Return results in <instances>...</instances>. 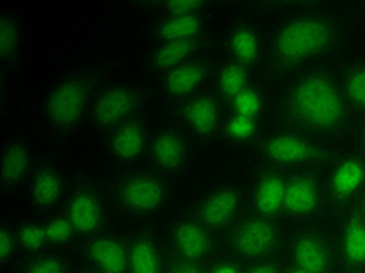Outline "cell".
<instances>
[{"label":"cell","mask_w":365,"mask_h":273,"mask_svg":"<svg viewBox=\"0 0 365 273\" xmlns=\"http://www.w3.org/2000/svg\"><path fill=\"white\" fill-rule=\"evenodd\" d=\"M351 111L340 76L327 66L295 73L281 97L286 125L319 138L342 133Z\"/></svg>","instance_id":"obj_1"},{"label":"cell","mask_w":365,"mask_h":273,"mask_svg":"<svg viewBox=\"0 0 365 273\" xmlns=\"http://www.w3.org/2000/svg\"><path fill=\"white\" fill-rule=\"evenodd\" d=\"M342 26L333 13L325 10H300L281 21L269 43L270 61L278 72L294 76L322 66L342 43Z\"/></svg>","instance_id":"obj_2"},{"label":"cell","mask_w":365,"mask_h":273,"mask_svg":"<svg viewBox=\"0 0 365 273\" xmlns=\"http://www.w3.org/2000/svg\"><path fill=\"white\" fill-rule=\"evenodd\" d=\"M93 80L85 72H69L56 78L47 88L41 103V111L48 130L66 138L89 120L94 101Z\"/></svg>","instance_id":"obj_3"},{"label":"cell","mask_w":365,"mask_h":273,"mask_svg":"<svg viewBox=\"0 0 365 273\" xmlns=\"http://www.w3.org/2000/svg\"><path fill=\"white\" fill-rule=\"evenodd\" d=\"M172 198L169 178L153 168H135L115 181L113 202L125 216L152 220L168 208Z\"/></svg>","instance_id":"obj_4"},{"label":"cell","mask_w":365,"mask_h":273,"mask_svg":"<svg viewBox=\"0 0 365 273\" xmlns=\"http://www.w3.org/2000/svg\"><path fill=\"white\" fill-rule=\"evenodd\" d=\"M256 150L262 164L284 172L314 169L327 160V147L322 138L289 125L261 135L256 140Z\"/></svg>","instance_id":"obj_5"},{"label":"cell","mask_w":365,"mask_h":273,"mask_svg":"<svg viewBox=\"0 0 365 273\" xmlns=\"http://www.w3.org/2000/svg\"><path fill=\"white\" fill-rule=\"evenodd\" d=\"M287 235L279 220L245 214L227 231L228 254L242 264L277 259L284 252Z\"/></svg>","instance_id":"obj_6"},{"label":"cell","mask_w":365,"mask_h":273,"mask_svg":"<svg viewBox=\"0 0 365 273\" xmlns=\"http://www.w3.org/2000/svg\"><path fill=\"white\" fill-rule=\"evenodd\" d=\"M111 200L113 197L94 180L71 181L61 210L71 220L80 241L110 228Z\"/></svg>","instance_id":"obj_7"},{"label":"cell","mask_w":365,"mask_h":273,"mask_svg":"<svg viewBox=\"0 0 365 273\" xmlns=\"http://www.w3.org/2000/svg\"><path fill=\"white\" fill-rule=\"evenodd\" d=\"M284 252L289 266L311 273H337L340 266L334 236L311 223L300 225L287 235Z\"/></svg>","instance_id":"obj_8"},{"label":"cell","mask_w":365,"mask_h":273,"mask_svg":"<svg viewBox=\"0 0 365 273\" xmlns=\"http://www.w3.org/2000/svg\"><path fill=\"white\" fill-rule=\"evenodd\" d=\"M247 189L236 183H217L195 197L190 212L214 233H227L245 216Z\"/></svg>","instance_id":"obj_9"},{"label":"cell","mask_w":365,"mask_h":273,"mask_svg":"<svg viewBox=\"0 0 365 273\" xmlns=\"http://www.w3.org/2000/svg\"><path fill=\"white\" fill-rule=\"evenodd\" d=\"M143 102V89L135 83H110L96 91L89 122L94 128L108 135L123 123L138 118Z\"/></svg>","instance_id":"obj_10"},{"label":"cell","mask_w":365,"mask_h":273,"mask_svg":"<svg viewBox=\"0 0 365 273\" xmlns=\"http://www.w3.org/2000/svg\"><path fill=\"white\" fill-rule=\"evenodd\" d=\"M329 205L325 181L312 169L289 172L284 217L306 225L319 219Z\"/></svg>","instance_id":"obj_11"},{"label":"cell","mask_w":365,"mask_h":273,"mask_svg":"<svg viewBox=\"0 0 365 273\" xmlns=\"http://www.w3.org/2000/svg\"><path fill=\"white\" fill-rule=\"evenodd\" d=\"M215 235L192 214H187L173 220L163 237L172 258L208 264L215 258Z\"/></svg>","instance_id":"obj_12"},{"label":"cell","mask_w":365,"mask_h":273,"mask_svg":"<svg viewBox=\"0 0 365 273\" xmlns=\"http://www.w3.org/2000/svg\"><path fill=\"white\" fill-rule=\"evenodd\" d=\"M328 200L336 206H348L365 191V155L344 152L329 161L323 175Z\"/></svg>","instance_id":"obj_13"},{"label":"cell","mask_w":365,"mask_h":273,"mask_svg":"<svg viewBox=\"0 0 365 273\" xmlns=\"http://www.w3.org/2000/svg\"><path fill=\"white\" fill-rule=\"evenodd\" d=\"M289 172L262 164L247 187L248 210L256 216L279 220L284 217Z\"/></svg>","instance_id":"obj_14"},{"label":"cell","mask_w":365,"mask_h":273,"mask_svg":"<svg viewBox=\"0 0 365 273\" xmlns=\"http://www.w3.org/2000/svg\"><path fill=\"white\" fill-rule=\"evenodd\" d=\"M148 155L153 169L161 172L168 178L180 173L187 168L192 155L189 133L181 127L164 123L152 131Z\"/></svg>","instance_id":"obj_15"},{"label":"cell","mask_w":365,"mask_h":273,"mask_svg":"<svg viewBox=\"0 0 365 273\" xmlns=\"http://www.w3.org/2000/svg\"><path fill=\"white\" fill-rule=\"evenodd\" d=\"M71 183L64 170L53 161L36 164L27 183V200L33 212L44 216L61 210Z\"/></svg>","instance_id":"obj_16"},{"label":"cell","mask_w":365,"mask_h":273,"mask_svg":"<svg viewBox=\"0 0 365 273\" xmlns=\"http://www.w3.org/2000/svg\"><path fill=\"white\" fill-rule=\"evenodd\" d=\"M81 258L98 273H128L127 236L106 228L81 241Z\"/></svg>","instance_id":"obj_17"},{"label":"cell","mask_w":365,"mask_h":273,"mask_svg":"<svg viewBox=\"0 0 365 273\" xmlns=\"http://www.w3.org/2000/svg\"><path fill=\"white\" fill-rule=\"evenodd\" d=\"M223 101L215 93L197 94L180 105V119L189 135L200 139H211L222 131L225 120Z\"/></svg>","instance_id":"obj_18"},{"label":"cell","mask_w":365,"mask_h":273,"mask_svg":"<svg viewBox=\"0 0 365 273\" xmlns=\"http://www.w3.org/2000/svg\"><path fill=\"white\" fill-rule=\"evenodd\" d=\"M36 168L35 152L30 140L24 136H10L0 145V187L11 194L27 186Z\"/></svg>","instance_id":"obj_19"},{"label":"cell","mask_w":365,"mask_h":273,"mask_svg":"<svg viewBox=\"0 0 365 273\" xmlns=\"http://www.w3.org/2000/svg\"><path fill=\"white\" fill-rule=\"evenodd\" d=\"M127 241L128 273H165L169 252L161 235L150 228H138Z\"/></svg>","instance_id":"obj_20"},{"label":"cell","mask_w":365,"mask_h":273,"mask_svg":"<svg viewBox=\"0 0 365 273\" xmlns=\"http://www.w3.org/2000/svg\"><path fill=\"white\" fill-rule=\"evenodd\" d=\"M152 131L140 115L113 130L108 133L105 144L110 160L118 164H133L143 158L148 153Z\"/></svg>","instance_id":"obj_21"},{"label":"cell","mask_w":365,"mask_h":273,"mask_svg":"<svg viewBox=\"0 0 365 273\" xmlns=\"http://www.w3.org/2000/svg\"><path fill=\"white\" fill-rule=\"evenodd\" d=\"M214 69L205 56H198L180 68L163 73L160 88L170 101L185 102L187 98L203 93V88L212 78Z\"/></svg>","instance_id":"obj_22"},{"label":"cell","mask_w":365,"mask_h":273,"mask_svg":"<svg viewBox=\"0 0 365 273\" xmlns=\"http://www.w3.org/2000/svg\"><path fill=\"white\" fill-rule=\"evenodd\" d=\"M334 239L344 270L365 273V219L358 211L346 214L339 222Z\"/></svg>","instance_id":"obj_23"},{"label":"cell","mask_w":365,"mask_h":273,"mask_svg":"<svg viewBox=\"0 0 365 273\" xmlns=\"http://www.w3.org/2000/svg\"><path fill=\"white\" fill-rule=\"evenodd\" d=\"M225 51L228 60L252 68L264 56L265 43L261 29L250 21L233 24L225 35Z\"/></svg>","instance_id":"obj_24"},{"label":"cell","mask_w":365,"mask_h":273,"mask_svg":"<svg viewBox=\"0 0 365 273\" xmlns=\"http://www.w3.org/2000/svg\"><path fill=\"white\" fill-rule=\"evenodd\" d=\"M203 39L194 41H163L155 43L152 51L147 55L148 69L158 76L180 68L195 58L202 56Z\"/></svg>","instance_id":"obj_25"},{"label":"cell","mask_w":365,"mask_h":273,"mask_svg":"<svg viewBox=\"0 0 365 273\" xmlns=\"http://www.w3.org/2000/svg\"><path fill=\"white\" fill-rule=\"evenodd\" d=\"M208 27L210 19L206 13L161 14L153 26V36L156 43L203 39Z\"/></svg>","instance_id":"obj_26"},{"label":"cell","mask_w":365,"mask_h":273,"mask_svg":"<svg viewBox=\"0 0 365 273\" xmlns=\"http://www.w3.org/2000/svg\"><path fill=\"white\" fill-rule=\"evenodd\" d=\"M214 93L217 94L223 102H228L242 93L245 88L252 85L250 68L247 66L227 60L223 61L212 73Z\"/></svg>","instance_id":"obj_27"},{"label":"cell","mask_w":365,"mask_h":273,"mask_svg":"<svg viewBox=\"0 0 365 273\" xmlns=\"http://www.w3.org/2000/svg\"><path fill=\"white\" fill-rule=\"evenodd\" d=\"M22 51V24L13 10L0 13V61L8 69L18 63Z\"/></svg>","instance_id":"obj_28"},{"label":"cell","mask_w":365,"mask_h":273,"mask_svg":"<svg viewBox=\"0 0 365 273\" xmlns=\"http://www.w3.org/2000/svg\"><path fill=\"white\" fill-rule=\"evenodd\" d=\"M14 230L22 253V259L48 248L44 223L38 214H31V216L14 220Z\"/></svg>","instance_id":"obj_29"},{"label":"cell","mask_w":365,"mask_h":273,"mask_svg":"<svg viewBox=\"0 0 365 273\" xmlns=\"http://www.w3.org/2000/svg\"><path fill=\"white\" fill-rule=\"evenodd\" d=\"M71 256L64 250L47 248L44 252L27 256L18 264V273H72Z\"/></svg>","instance_id":"obj_30"},{"label":"cell","mask_w":365,"mask_h":273,"mask_svg":"<svg viewBox=\"0 0 365 273\" xmlns=\"http://www.w3.org/2000/svg\"><path fill=\"white\" fill-rule=\"evenodd\" d=\"M44 223L48 248L68 252L69 247L77 241L78 236L73 230L71 220L63 210H56L41 216Z\"/></svg>","instance_id":"obj_31"},{"label":"cell","mask_w":365,"mask_h":273,"mask_svg":"<svg viewBox=\"0 0 365 273\" xmlns=\"http://www.w3.org/2000/svg\"><path fill=\"white\" fill-rule=\"evenodd\" d=\"M220 135L231 144L244 145L253 143V140L256 143L261 136L259 120L228 111L225 120H223Z\"/></svg>","instance_id":"obj_32"},{"label":"cell","mask_w":365,"mask_h":273,"mask_svg":"<svg viewBox=\"0 0 365 273\" xmlns=\"http://www.w3.org/2000/svg\"><path fill=\"white\" fill-rule=\"evenodd\" d=\"M344 93L351 110L365 113V61H353L340 73Z\"/></svg>","instance_id":"obj_33"},{"label":"cell","mask_w":365,"mask_h":273,"mask_svg":"<svg viewBox=\"0 0 365 273\" xmlns=\"http://www.w3.org/2000/svg\"><path fill=\"white\" fill-rule=\"evenodd\" d=\"M227 103H228L230 113L261 120L267 101H265V93L262 91V88L259 85L252 83L250 86L245 88L242 93H239Z\"/></svg>","instance_id":"obj_34"},{"label":"cell","mask_w":365,"mask_h":273,"mask_svg":"<svg viewBox=\"0 0 365 273\" xmlns=\"http://www.w3.org/2000/svg\"><path fill=\"white\" fill-rule=\"evenodd\" d=\"M22 261L18 237H16L14 220H0V269L8 270Z\"/></svg>","instance_id":"obj_35"},{"label":"cell","mask_w":365,"mask_h":273,"mask_svg":"<svg viewBox=\"0 0 365 273\" xmlns=\"http://www.w3.org/2000/svg\"><path fill=\"white\" fill-rule=\"evenodd\" d=\"M208 4L200 0H173L161 4V14H195L206 13Z\"/></svg>","instance_id":"obj_36"},{"label":"cell","mask_w":365,"mask_h":273,"mask_svg":"<svg viewBox=\"0 0 365 273\" xmlns=\"http://www.w3.org/2000/svg\"><path fill=\"white\" fill-rule=\"evenodd\" d=\"M245 264L237 261L231 254L217 256L208 262V273H244Z\"/></svg>","instance_id":"obj_37"},{"label":"cell","mask_w":365,"mask_h":273,"mask_svg":"<svg viewBox=\"0 0 365 273\" xmlns=\"http://www.w3.org/2000/svg\"><path fill=\"white\" fill-rule=\"evenodd\" d=\"M165 273H208V264L187 259H178L169 256Z\"/></svg>","instance_id":"obj_38"},{"label":"cell","mask_w":365,"mask_h":273,"mask_svg":"<svg viewBox=\"0 0 365 273\" xmlns=\"http://www.w3.org/2000/svg\"><path fill=\"white\" fill-rule=\"evenodd\" d=\"M284 272H286V266L279 264L277 259L245 264L244 267V273H284Z\"/></svg>","instance_id":"obj_39"},{"label":"cell","mask_w":365,"mask_h":273,"mask_svg":"<svg viewBox=\"0 0 365 273\" xmlns=\"http://www.w3.org/2000/svg\"><path fill=\"white\" fill-rule=\"evenodd\" d=\"M358 140H359V145L362 148V153L365 155V118L362 119L359 130H358Z\"/></svg>","instance_id":"obj_40"},{"label":"cell","mask_w":365,"mask_h":273,"mask_svg":"<svg viewBox=\"0 0 365 273\" xmlns=\"http://www.w3.org/2000/svg\"><path fill=\"white\" fill-rule=\"evenodd\" d=\"M72 273H98L97 270H94L93 267H89L88 264H85V262H81V266L80 267H76L73 269V272Z\"/></svg>","instance_id":"obj_41"},{"label":"cell","mask_w":365,"mask_h":273,"mask_svg":"<svg viewBox=\"0 0 365 273\" xmlns=\"http://www.w3.org/2000/svg\"><path fill=\"white\" fill-rule=\"evenodd\" d=\"M358 212L365 219V191L358 198Z\"/></svg>","instance_id":"obj_42"},{"label":"cell","mask_w":365,"mask_h":273,"mask_svg":"<svg viewBox=\"0 0 365 273\" xmlns=\"http://www.w3.org/2000/svg\"><path fill=\"white\" fill-rule=\"evenodd\" d=\"M284 273H311V272H308V270H303V269H300V267H295V266H286V272Z\"/></svg>","instance_id":"obj_43"},{"label":"cell","mask_w":365,"mask_h":273,"mask_svg":"<svg viewBox=\"0 0 365 273\" xmlns=\"http://www.w3.org/2000/svg\"><path fill=\"white\" fill-rule=\"evenodd\" d=\"M344 273H351V272H345V270H344Z\"/></svg>","instance_id":"obj_44"}]
</instances>
